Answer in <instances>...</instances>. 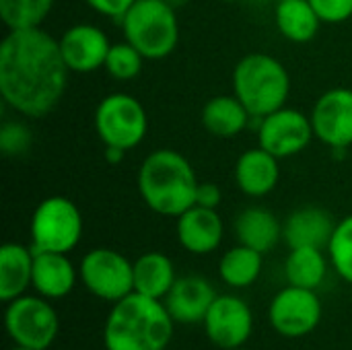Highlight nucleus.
I'll use <instances>...</instances> for the list:
<instances>
[{"label":"nucleus","mask_w":352,"mask_h":350,"mask_svg":"<svg viewBox=\"0 0 352 350\" xmlns=\"http://www.w3.org/2000/svg\"><path fill=\"white\" fill-rule=\"evenodd\" d=\"M68 66L43 27L8 29L0 43V95L19 116L41 120L66 95Z\"/></svg>","instance_id":"obj_1"},{"label":"nucleus","mask_w":352,"mask_h":350,"mask_svg":"<svg viewBox=\"0 0 352 350\" xmlns=\"http://www.w3.org/2000/svg\"><path fill=\"white\" fill-rule=\"evenodd\" d=\"M175 322L159 299L130 293L111 303L103 324L105 350H167Z\"/></svg>","instance_id":"obj_2"},{"label":"nucleus","mask_w":352,"mask_h":350,"mask_svg":"<svg viewBox=\"0 0 352 350\" xmlns=\"http://www.w3.org/2000/svg\"><path fill=\"white\" fill-rule=\"evenodd\" d=\"M142 202L161 217L177 219L196 204L198 175L192 163L175 149H155L148 153L136 175Z\"/></svg>","instance_id":"obj_3"},{"label":"nucleus","mask_w":352,"mask_h":350,"mask_svg":"<svg viewBox=\"0 0 352 350\" xmlns=\"http://www.w3.org/2000/svg\"><path fill=\"white\" fill-rule=\"evenodd\" d=\"M233 95L245 105L252 118L260 120L287 105L291 95V74L272 54H245L233 68Z\"/></svg>","instance_id":"obj_4"},{"label":"nucleus","mask_w":352,"mask_h":350,"mask_svg":"<svg viewBox=\"0 0 352 350\" xmlns=\"http://www.w3.org/2000/svg\"><path fill=\"white\" fill-rule=\"evenodd\" d=\"M122 35L146 60L171 56L179 43V19L169 0H136L120 19Z\"/></svg>","instance_id":"obj_5"},{"label":"nucleus","mask_w":352,"mask_h":350,"mask_svg":"<svg viewBox=\"0 0 352 350\" xmlns=\"http://www.w3.org/2000/svg\"><path fill=\"white\" fill-rule=\"evenodd\" d=\"M85 221L80 208L66 196L43 198L29 221V245L33 252L70 254L82 239Z\"/></svg>","instance_id":"obj_6"},{"label":"nucleus","mask_w":352,"mask_h":350,"mask_svg":"<svg viewBox=\"0 0 352 350\" xmlns=\"http://www.w3.org/2000/svg\"><path fill=\"white\" fill-rule=\"evenodd\" d=\"M93 126L105 149H120L128 153L146 138L148 113L138 97L116 91L97 103Z\"/></svg>","instance_id":"obj_7"},{"label":"nucleus","mask_w":352,"mask_h":350,"mask_svg":"<svg viewBox=\"0 0 352 350\" xmlns=\"http://www.w3.org/2000/svg\"><path fill=\"white\" fill-rule=\"evenodd\" d=\"M4 328L8 338L33 350H47L60 332V318L52 301L41 295H21L6 303Z\"/></svg>","instance_id":"obj_8"},{"label":"nucleus","mask_w":352,"mask_h":350,"mask_svg":"<svg viewBox=\"0 0 352 350\" xmlns=\"http://www.w3.org/2000/svg\"><path fill=\"white\" fill-rule=\"evenodd\" d=\"M78 278L93 297L116 303L134 293V262L118 250L93 248L78 264Z\"/></svg>","instance_id":"obj_9"},{"label":"nucleus","mask_w":352,"mask_h":350,"mask_svg":"<svg viewBox=\"0 0 352 350\" xmlns=\"http://www.w3.org/2000/svg\"><path fill=\"white\" fill-rule=\"evenodd\" d=\"M324 316L322 301L316 291L287 285L268 305V322L272 330L285 338H303L311 334Z\"/></svg>","instance_id":"obj_10"},{"label":"nucleus","mask_w":352,"mask_h":350,"mask_svg":"<svg viewBox=\"0 0 352 350\" xmlns=\"http://www.w3.org/2000/svg\"><path fill=\"white\" fill-rule=\"evenodd\" d=\"M258 122V146L280 161L303 153L316 138L311 118L295 107L285 105Z\"/></svg>","instance_id":"obj_11"},{"label":"nucleus","mask_w":352,"mask_h":350,"mask_svg":"<svg viewBox=\"0 0 352 350\" xmlns=\"http://www.w3.org/2000/svg\"><path fill=\"white\" fill-rule=\"evenodd\" d=\"M316 138L332 151L352 146V89L334 87L324 91L311 107Z\"/></svg>","instance_id":"obj_12"},{"label":"nucleus","mask_w":352,"mask_h":350,"mask_svg":"<svg viewBox=\"0 0 352 350\" xmlns=\"http://www.w3.org/2000/svg\"><path fill=\"white\" fill-rule=\"evenodd\" d=\"M202 326L210 344L223 350L239 349L254 332V314L241 297L217 295Z\"/></svg>","instance_id":"obj_13"},{"label":"nucleus","mask_w":352,"mask_h":350,"mask_svg":"<svg viewBox=\"0 0 352 350\" xmlns=\"http://www.w3.org/2000/svg\"><path fill=\"white\" fill-rule=\"evenodd\" d=\"M58 45L70 72L91 74L103 68L111 41L101 27L93 23H76L62 31Z\"/></svg>","instance_id":"obj_14"},{"label":"nucleus","mask_w":352,"mask_h":350,"mask_svg":"<svg viewBox=\"0 0 352 350\" xmlns=\"http://www.w3.org/2000/svg\"><path fill=\"white\" fill-rule=\"evenodd\" d=\"M177 243L192 256H208L217 252L225 237V223L217 208L194 204L175 219Z\"/></svg>","instance_id":"obj_15"},{"label":"nucleus","mask_w":352,"mask_h":350,"mask_svg":"<svg viewBox=\"0 0 352 350\" xmlns=\"http://www.w3.org/2000/svg\"><path fill=\"white\" fill-rule=\"evenodd\" d=\"M214 299L217 291L210 285V281L198 274H186L177 276L173 289L163 299V303L175 324L194 326L204 322Z\"/></svg>","instance_id":"obj_16"},{"label":"nucleus","mask_w":352,"mask_h":350,"mask_svg":"<svg viewBox=\"0 0 352 350\" xmlns=\"http://www.w3.org/2000/svg\"><path fill=\"white\" fill-rule=\"evenodd\" d=\"M235 186L248 198H264L272 194L280 182V159L262 146L243 151L233 169Z\"/></svg>","instance_id":"obj_17"},{"label":"nucleus","mask_w":352,"mask_h":350,"mask_svg":"<svg viewBox=\"0 0 352 350\" xmlns=\"http://www.w3.org/2000/svg\"><path fill=\"white\" fill-rule=\"evenodd\" d=\"M332 215L320 206H303L293 210L283 223V241L293 248H320L326 250L336 229Z\"/></svg>","instance_id":"obj_18"},{"label":"nucleus","mask_w":352,"mask_h":350,"mask_svg":"<svg viewBox=\"0 0 352 350\" xmlns=\"http://www.w3.org/2000/svg\"><path fill=\"white\" fill-rule=\"evenodd\" d=\"M76 281H80L78 268L70 262L68 254L35 252L31 289L37 295L50 301L64 299L74 291Z\"/></svg>","instance_id":"obj_19"},{"label":"nucleus","mask_w":352,"mask_h":350,"mask_svg":"<svg viewBox=\"0 0 352 350\" xmlns=\"http://www.w3.org/2000/svg\"><path fill=\"white\" fill-rule=\"evenodd\" d=\"M235 237L239 243L268 254L283 239V223L270 208L248 206L235 219Z\"/></svg>","instance_id":"obj_20"},{"label":"nucleus","mask_w":352,"mask_h":350,"mask_svg":"<svg viewBox=\"0 0 352 350\" xmlns=\"http://www.w3.org/2000/svg\"><path fill=\"white\" fill-rule=\"evenodd\" d=\"M33 260L31 245L8 241L0 248V301L8 303L31 289Z\"/></svg>","instance_id":"obj_21"},{"label":"nucleus","mask_w":352,"mask_h":350,"mask_svg":"<svg viewBox=\"0 0 352 350\" xmlns=\"http://www.w3.org/2000/svg\"><path fill=\"white\" fill-rule=\"evenodd\" d=\"M252 120V113L245 105L231 93V95H214L210 97L200 113L202 128L214 138H235L239 136Z\"/></svg>","instance_id":"obj_22"},{"label":"nucleus","mask_w":352,"mask_h":350,"mask_svg":"<svg viewBox=\"0 0 352 350\" xmlns=\"http://www.w3.org/2000/svg\"><path fill=\"white\" fill-rule=\"evenodd\" d=\"M177 281L173 260L163 252H144L134 260V291L163 301Z\"/></svg>","instance_id":"obj_23"},{"label":"nucleus","mask_w":352,"mask_h":350,"mask_svg":"<svg viewBox=\"0 0 352 350\" xmlns=\"http://www.w3.org/2000/svg\"><path fill=\"white\" fill-rule=\"evenodd\" d=\"M274 23L280 35L293 43H309L322 25L309 0H278Z\"/></svg>","instance_id":"obj_24"},{"label":"nucleus","mask_w":352,"mask_h":350,"mask_svg":"<svg viewBox=\"0 0 352 350\" xmlns=\"http://www.w3.org/2000/svg\"><path fill=\"white\" fill-rule=\"evenodd\" d=\"M330 268V258L320 248H293L285 260V278L287 285L318 291Z\"/></svg>","instance_id":"obj_25"},{"label":"nucleus","mask_w":352,"mask_h":350,"mask_svg":"<svg viewBox=\"0 0 352 350\" xmlns=\"http://www.w3.org/2000/svg\"><path fill=\"white\" fill-rule=\"evenodd\" d=\"M264 270V254L243 243L227 250L219 260V276L231 289L252 287Z\"/></svg>","instance_id":"obj_26"},{"label":"nucleus","mask_w":352,"mask_h":350,"mask_svg":"<svg viewBox=\"0 0 352 350\" xmlns=\"http://www.w3.org/2000/svg\"><path fill=\"white\" fill-rule=\"evenodd\" d=\"M54 8V0H0V19L6 29L41 27Z\"/></svg>","instance_id":"obj_27"},{"label":"nucleus","mask_w":352,"mask_h":350,"mask_svg":"<svg viewBox=\"0 0 352 350\" xmlns=\"http://www.w3.org/2000/svg\"><path fill=\"white\" fill-rule=\"evenodd\" d=\"M144 62H146V58L132 43H128L124 39V41L111 43L107 58H105V64H103V70L113 80L128 83V80H134L142 72Z\"/></svg>","instance_id":"obj_28"},{"label":"nucleus","mask_w":352,"mask_h":350,"mask_svg":"<svg viewBox=\"0 0 352 350\" xmlns=\"http://www.w3.org/2000/svg\"><path fill=\"white\" fill-rule=\"evenodd\" d=\"M332 270L352 285V215L336 223L332 239L326 248Z\"/></svg>","instance_id":"obj_29"},{"label":"nucleus","mask_w":352,"mask_h":350,"mask_svg":"<svg viewBox=\"0 0 352 350\" xmlns=\"http://www.w3.org/2000/svg\"><path fill=\"white\" fill-rule=\"evenodd\" d=\"M33 144L29 126L21 120H8L0 126V153L4 157H23Z\"/></svg>","instance_id":"obj_30"},{"label":"nucleus","mask_w":352,"mask_h":350,"mask_svg":"<svg viewBox=\"0 0 352 350\" xmlns=\"http://www.w3.org/2000/svg\"><path fill=\"white\" fill-rule=\"evenodd\" d=\"M322 23L340 25L352 17V0H309Z\"/></svg>","instance_id":"obj_31"},{"label":"nucleus","mask_w":352,"mask_h":350,"mask_svg":"<svg viewBox=\"0 0 352 350\" xmlns=\"http://www.w3.org/2000/svg\"><path fill=\"white\" fill-rule=\"evenodd\" d=\"M89 4L91 10H95L97 14L101 17H107V19H113V21H120L128 10L130 6L136 2V0H85Z\"/></svg>","instance_id":"obj_32"},{"label":"nucleus","mask_w":352,"mask_h":350,"mask_svg":"<svg viewBox=\"0 0 352 350\" xmlns=\"http://www.w3.org/2000/svg\"><path fill=\"white\" fill-rule=\"evenodd\" d=\"M223 200V192L217 184L212 182H200L198 192H196V204L204 208H219Z\"/></svg>","instance_id":"obj_33"},{"label":"nucleus","mask_w":352,"mask_h":350,"mask_svg":"<svg viewBox=\"0 0 352 350\" xmlns=\"http://www.w3.org/2000/svg\"><path fill=\"white\" fill-rule=\"evenodd\" d=\"M126 157V151H120V149H105V159L109 163H122Z\"/></svg>","instance_id":"obj_34"},{"label":"nucleus","mask_w":352,"mask_h":350,"mask_svg":"<svg viewBox=\"0 0 352 350\" xmlns=\"http://www.w3.org/2000/svg\"><path fill=\"white\" fill-rule=\"evenodd\" d=\"M10 350H33V349H27V347H19V344H14Z\"/></svg>","instance_id":"obj_35"},{"label":"nucleus","mask_w":352,"mask_h":350,"mask_svg":"<svg viewBox=\"0 0 352 350\" xmlns=\"http://www.w3.org/2000/svg\"><path fill=\"white\" fill-rule=\"evenodd\" d=\"M233 350H250V349H245V347H239V349H233Z\"/></svg>","instance_id":"obj_36"},{"label":"nucleus","mask_w":352,"mask_h":350,"mask_svg":"<svg viewBox=\"0 0 352 350\" xmlns=\"http://www.w3.org/2000/svg\"><path fill=\"white\" fill-rule=\"evenodd\" d=\"M223 2H239V0H223Z\"/></svg>","instance_id":"obj_37"}]
</instances>
